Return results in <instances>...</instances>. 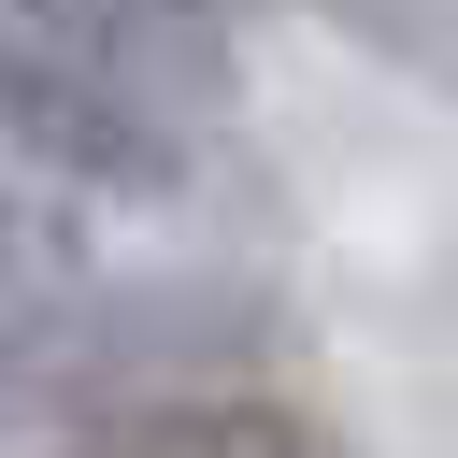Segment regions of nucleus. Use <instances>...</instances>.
Wrapping results in <instances>:
<instances>
[{"instance_id":"20e7f679","label":"nucleus","mask_w":458,"mask_h":458,"mask_svg":"<svg viewBox=\"0 0 458 458\" xmlns=\"http://www.w3.org/2000/svg\"><path fill=\"white\" fill-rule=\"evenodd\" d=\"M143 14H229V0H143Z\"/></svg>"},{"instance_id":"7ed1b4c3","label":"nucleus","mask_w":458,"mask_h":458,"mask_svg":"<svg viewBox=\"0 0 458 458\" xmlns=\"http://www.w3.org/2000/svg\"><path fill=\"white\" fill-rule=\"evenodd\" d=\"M315 14H329V29L358 43V57H386V72H415V86L444 72V0H315Z\"/></svg>"},{"instance_id":"f03ea898","label":"nucleus","mask_w":458,"mask_h":458,"mask_svg":"<svg viewBox=\"0 0 458 458\" xmlns=\"http://www.w3.org/2000/svg\"><path fill=\"white\" fill-rule=\"evenodd\" d=\"M57 458H329V444H315V415L243 401V386H143V401L86 415V444H57Z\"/></svg>"},{"instance_id":"39448f33","label":"nucleus","mask_w":458,"mask_h":458,"mask_svg":"<svg viewBox=\"0 0 458 458\" xmlns=\"http://www.w3.org/2000/svg\"><path fill=\"white\" fill-rule=\"evenodd\" d=\"M0 243H14V186H0Z\"/></svg>"},{"instance_id":"f257e3e1","label":"nucleus","mask_w":458,"mask_h":458,"mask_svg":"<svg viewBox=\"0 0 458 458\" xmlns=\"http://www.w3.org/2000/svg\"><path fill=\"white\" fill-rule=\"evenodd\" d=\"M0 143L57 186H100V200H172L186 186V114L143 100L114 57L29 29V14H0Z\"/></svg>"},{"instance_id":"423d86ee","label":"nucleus","mask_w":458,"mask_h":458,"mask_svg":"<svg viewBox=\"0 0 458 458\" xmlns=\"http://www.w3.org/2000/svg\"><path fill=\"white\" fill-rule=\"evenodd\" d=\"M0 14H43V0H0Z\"/></svg>"}]
</instances>
